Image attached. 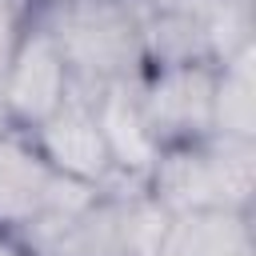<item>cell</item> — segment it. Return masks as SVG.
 Here are the masks:
<instances>
[{
    "instance_id": "obj_1",
    "label": "cell",
    "mask_w": 256,
    "mask_h": 256,
    "mask_svg": "<svg viewBox=\"0 0 256 256\" xmlns=\"http://www.w3.org/2000/svg\"><path fill=\"white\" fill-rule=\"evenodd\" d=\"M252 140L200 136L168 144L148 176V192L160 208L176 212H248L252 200Z\"/></svg>"
},
{
    "instance_id": "obj_2",
    "label": "cell",
    "mask_w": 256,
    "mask_h": 256,
    "mask_svg": "<svg viewBox=\"0 0 256 256\" xmlns=\"http://www.w3.org/2000/svg\"><path fill=\"white\" fill-rule=\"evenodd\" d=\"M72 72L76 88H100L112 80H140L144 24L120 0H52V12L40 16Z\"/></svg>"
},
{
    "instance_id": "obj_3",
    "label": "cell",
    "mask_w": 256,
    "mask_h": 256,
    "mask_svg": "<svg viewBox=\"0 0 256 256\" xmlns=\"http://www.w3.org/2000/svg\"><path fill=\"white\" fill-rule=\"evenodd\" d=\"M96 208V188L64 180L36 148V140L20 128L0 132V228L20 232L64 220L76 224Z\"/></svg>"
},
{
    "instance_id": "obj_4",
    "label": "cell",
    "mask_w": 256,
    "mask_h": 256,
    "mask_svg": "<svg viewBox=\"0 0 256 256\" xmlns=\"http://www.w3.org/2000/svg\"><path fill=\"white\" fill-rule=\"evenodd\" d=\"M72 72L68 60L52 36V28L36 16L20 28V40L0 72V108L4 124L20 132H36L48 116L64 108L72 96Z\"/></svg>"
},
{
    "instance_id": "obj_5",
    "label": "cell",
    "mask_w": 256,
    "mask_h": 256,
    "mask_svg": "<svg viewBox=\"0 0 256 256\" xmlns=\"http://www.w3.org/2000/svg\"><path fill=\"white\" fill-rule=\"evenodd\" d=\"M212 88H216L212 60L152 64L144 80H136L144 120L156 132L160 148L212 136Z\"/></svg>"
},
{
    "instance_id": "obj_6",
    "label": "cell",
    "mask_w": 256,
    "mask_h": 256,
    "mask_svg": "<svg viewBox=\"0 0 256 256\" xmlns=\"http://www.w3.org/2000/svg\"><path fill=\"white\" fill-rule=\"evenodd\" d=\"M40 148V156L64 176V180H76L84 188H104L116 168H112V156H108V144L96 128V116H92V104L80 88H72V96L64 100V108L56 116H48L36 132H28Z\"/></svg>"
},
{
    "instance_id": "obj_7",
    "label": "cell",
    "mask_w": 256,
    "mask_h": 256,
    "mask_svg": "<svg viewBox=\"0 0 256 256\" xmlns=\"http://www.w3.org/2000/svg\"><path fill=\"white\" fill-rule=\"evenodd\" d=\"M88 104H92L96 128H100V136H104V144H108L112 168L124 172V176L148 180L164 148H160L156 132H152L148 120H144L136 80H112V84H100V88H92Z\"/></svg>"
},
{
    "instance_id": "obj_8",
    "label": "cell",
    "mask_w": 256,
    "mask_h": 256,
    "mask_svg": "<svg viewBox=\"0 0 256 256\" xmlns=\"http://www.w3.org/2000/svg\"><path fill=\"white\" fill-rule=\"evenodd\" d=\"M156 256H252L248 212H176Z\"/></svg>"
},
{
    "instance_id": "obj_9",
    "label": "cell",
    "mask_w": 256,
    "mask_h": 256,
    "mask_svg": "<svg viewBox=\"0 0 256 256\" xmlns=\"http://www.w3.org/2000/svg\"><path fill=\"white\" fill-rule=\"evenodd\" d=\"M256 124V100H252V44L236 48L228 60L216 64V88H212V132L252 140Z\"/></svg>"
},
{
    "instance_id": "obj_10",
    "label": "cell",
    "mask_w": 256,
    "mask_h": 256,
    "mask_svg": "<svg viewBox=\"0 0 256 256\" xmlns=\"http://www.w3.org/2000/svg\"><path fill=\"white\" fill-rule=\"evenodd\" d=\"M24 24H28V20H24V12L16 8V0H0V72H4V64H8V56H12Z\"/></svg>"
},
{
    "instance_id": "obj_11",
    "label": "cell",
    "mask_w": 256,
    "mask_h": 256,
    "mask_svg": "<svg viewBox=\"0 0 256 256\" xmlns=\"http://www.w3.org/2000/svg\"><path fill=\"white\" fill-rule=\"evenodd\" d=\"M0 256H36V252H32V244H28L20 232L0 228Z\"/></svg>"
}]
</instances>
